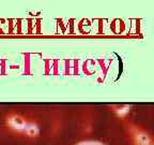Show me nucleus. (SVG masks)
<instances>
[{
  "instance_id": "nucleus-1",
  "label": "nucleus",
  "mask_w": 154,
  "mask_h": 145,
  "mask_svg": "<svg viewBox=\"0 0 154 145\" xmlns=\"http://www.w3.org/2000/svg\"><path fill=\"white\" fill-rule=\"evenodd\" d=\"M28 123L29 121H27V119L24 116L16 113L10 114L7 118V126L9 127L10 130L19 133H24Z\"/></svg>"
},
{
  "instance_id": "nucleus-2",
  "label": "nucleus",
  "mask_w": 154,
  "mask_h": 145,
  "mask_svg": "<svg viewBox=\"0 0 154 145\" xmlns=\"http://www.w3.org/2000/svg\"><path fill=\"white\" fill-rule=\"evenodd\" d=\"M23 134L26 135L27 138H36L40 134V128H38V126L35 123L29 121Z\"/></svg>"
},
{
  "instance_id": "nucleus-3",
  "label": "nucleus",
  "mask_w": 154,
  "mask_h": 145,
  "mask_svg": "<svg viewBox=\"0 0 154 145\" xmlns=\"http://www.w3.org/2000/svg\"><path fill=\"white\" fill-rule=\"evenodd\" d=\"M77 145H104L100 142H94V141H87V142H82Z\"/></svg>"
}]
</instances>
